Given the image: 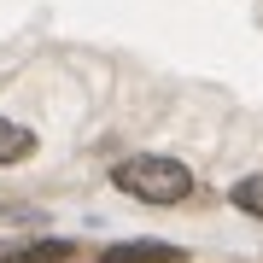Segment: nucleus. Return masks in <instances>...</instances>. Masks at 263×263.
I'll use <instances>...</instances> for the list:
<instances>
[{"instance_id":"f257e3e1","label":"nucleus","mask_w":263,"mask_h":263,"mask_svg":"<svg viewBox=\"0 0 263 263\" xmlns=\"http://www.w3.org/2000/svg\"><path fill=\"white\" fill-rule=\"evenodd\" d=\"M111 181L129 199H146V205H181L193 193V170L181 158H158V152H141V158H123L111 170Z\"/></svg>"},{"instance_id":"f03ea898","label":"nucleus","mask_w":263,"mask_h":263,"mask_svg":"<svg viewBox=\"0 0 263 263\" xmlns=\"http://www.w3.org/2000/svg\"><path fill=\"white\" fill-rule=\"evenodd\" d=\"M100 263H187V257H181V246L164 240H117L100 252Z\"/></svg>"},{"instance_id":"7ed1b4c3","label":"nucleus","mask_w":263,"mask_h":263,"mask_svg":"<svg viewBox=\"0 0 263 263\" xmlns=\"http://www.w3.org/2000/svg\"><path fill=\"white\" fill-rule=\"evenodd\" d=\"M76 257L70 240H18V246H0V263H65Z\"/></svg>"},{"instance_id":"20e7f679","label":"nucleus","mask_w":263,"mask_h":263,"mask_svg":"<svg viewBox=\"0 0 263 263\" xmlns=\"http://www.w3.org/2000/svg\"><path fill=\"white\" fill-rule=\"evenodd\" d=\"M35 152V135L24 129V123H12V117H0V164H18Z\"/></svg>"},{"instance_id":"39448f33","label":"nucleus","mask_w":263,"mask_h":263,"mask_svg":"<svg viewBox=\"0 0 263 263\" xmlns=\"http://www.w3.org/2000/svg\"><path fill=\"white\" fill-rule=\"evenodd\" d=\"M234 205H240L246 216H263V176H246V181H234Z\"/></svg>"}]
</instances>
